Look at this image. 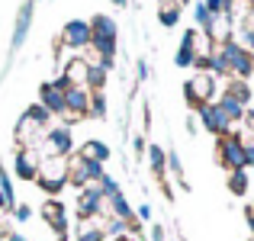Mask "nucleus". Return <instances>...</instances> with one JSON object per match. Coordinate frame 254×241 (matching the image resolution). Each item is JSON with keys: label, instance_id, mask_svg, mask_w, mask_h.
<instances>
[{"label": "nucleus", "instance_id": "obj_16", "mask_svg": "<svg viewBox=\"0 0 254 241\" xmlns=\"http://www.w3.org/2000/svg\"><path fill=\"white\" fill-rule=\"evenodd\" d=\"M216 106L222 110V116L229 119L232 125H235V122H242V119H245V113H248V106H245V103H238L235 97H229V93H219V97H216Z\"/></svg>", "mask_w": 254, "mask_h": 241}, {"label": "nucleus", "instance_id": "obj_2", "mask_svg": "<svg viewBox=\"0 0 254 241\" xmlns=\"http://www.w3.org/2000/svg\"><path fill=\"white\" fill-rule=\"evenodd\" d=\"M216 52L225 58V64H229V77L248 80L254 74V52H248L238 39H225V42H219Z\"/></svg>", "mask_w": 254, "mask_h": 241}, {"label": "nucleus", "instance_id": "obj_33", "mask_svg": "<svg viewBox=\"0 0 254 241\" xmlns=\"http://www.w3.org/2000/svg\"><path fill=\"white\" fill-rule=\"evenodd\" d=\"M97 186H100V193H103L106 199H110V196H116V193H123V190H119V183H116V180L110 177V174H103V177H100V183H97Z\"/></svg>", "mask_w": 254, "mask_h": 241}, {"label": "nucleus", "instance_id": "obj_10", "mask_svg": "<svg viewBox=\"0 0 254 241\" xmlns=\"http://www.w3.org/2000/svg\"><path fill=\"white\" fill-rule=\"evenodd\" d=\"M196 113H199V122H203V129L209 132V135L222 138V135H229V132H232V122L222 116V110L216 106V100H212V103H203Z\"/></svg>", "mask_w": 254, "mask_h": 241}, {"label": "nucleus", "instance_id": "obj_38", "mask_svg": "<svg viewBox=\"0 0 254 241\" xmlns=\"http://www.w3.org/2000/svg\"><path fill=\"white\" fill-rule=\"evenodd\" d=\"M168 167H171L174 174H177V177L184 174V167H180V155H177V151H168Z\"/></svg>", "mask_w": 254, "mask_h": 241}, {"label": "nucleus", "instance_id": "obj_8", "mask_svg": "<svg viewBox=\"0 0 254 241\" xmlns=\"http://www.w3.org/2000/svg\"><path fill=\"white\" fill-rule=\"evenodd\" d=\"M100 216H106V196L100 193L97 183H90V186H84L81 196H77V219H81V222H90V219H100Z\"/></svg>", "mask_w": 254, "mask_h": 241}, {"label": "nucleus", "instance_id": "obj_13", "mask_svg": "<svg viewBox=\"0 0 254 241\" xmlns=\"http://www.w3.org/2000/svg\"><path fill=\"white\" fill-rule=\"evenodd\" d=\"M39 167H42V155H39L36 148H19L16 151V164H13V171H16L19 180H36Z\"/></svg>", "mask_w": 254, "mask_h": 241}, {"label": "nucleus", "instance_id": "obj_45", "mask_svg": "<svg viewBox=\"0 0 254 241\" xmlns=\"http://www.w3.org/2000/svg\"><path fill=\"white\" fill-rule=\"evenodd\" d=\"M6 241H29V238L19 235V232H10V235H6Z\"/></svg>", "mask_w": 254, "mask_h": 241}, {"label": "nucleus", "instance_id": "obj_27", "mask_svg": "<svg viewBox=\"0 0 254 241\" xmlns=\"http://www.w3.org/2000/svg\"><path fill=\"white\" fill-rule=\"evenodd\" d=\"M158 19H161V26H177L180 23V3H171V0H164L161 10H158Z\"/></svg>", "mask_w": 254, "mask_h": 241}, {"label": "nucleus", "instance_id": "obj_18", "mask_svg": "<svg viewBox=\"0 0 254 241\" xmlns=\"http://www.w3.org/2000/svg\"><path fill=\"white\" fill-rule=\"evenodd\" d=\"M87 58H71L68 64H64V80H68L71 87H87Z\"/></svg>", "mask_w": 254, "mask_h": 241}, {"label": "nucleus", "instance_id": "obj_7", "mask_svg": "<svg viewBox=\"0 0 254 241\" xmlns=\"http://www.w3.org/2000/svg\"><path fill=\"white\" fill-rule=\"evenodd\" d=\"M184 97L187 103L193 106V110H199L203 103H212V97H219V84L212 74H206V71H199L196 77H190L184 84Z\"/></svg>", "mask_w": 254, "mask_h": 241}, {"label": "nucleus", "instance_id": "obj_32", "mask_svg": "<svg viewBox=\"0 0 254 241\" xmlns=\"http://www.w3.org/2000/svg\"><path fill=\"white\" fill-rule=\"evenodd\" d=\"M193 61H196V52H193V49H184V45H180L177 55H174V64H177V68H193Z\"/></svg>", "mask_w": 254, "mask_h": 241}, {"label": "nucleus", "instance_id": "obj_35", "mask_svg": "<svg viewBox=\"0 0 254 241\" xmlns=\"http://www.w3.org/2000/svg\"><path fill=\"white\" fill-rule=\"evenodd\" d=\"M196 39H199V32H196V29H187V32H184V39H180V45H184V49L199 52V42H196Z\"/></svg>", "mask_w": 254, "mask_h": 241}, {"label": "nucleus", "instance_id": "obj_9", "mask_svg": "<svg viewBox=\"0 0 254 241\" xmlns=\"http://www.w3.org/2000/svg\"><path fill=\"white\" fill-rule=\"evenodd\" d=\"M62 45L71 52L90 49V19H68L62 29Z\"/></svg>", "mask_w": 254, "mask_h": 241}, {"label": "nucleus", "instance_id": "obj_48", "mask_svg": "<svg viewBox=\"0 0 254 241\" xmlns=\"http://www.w3.org/2000/svg\"><path fill=\"white\" fill-rule=\"evenodd\" d=\"M180 3H193V0H180Z\"/></svg>", "mask_w": 254, "mask_h": 241}, {"label": "nucleus", "instance_id": "obj_36", "mask_svg": "<svg viewBox=\"0 0 254 241\" xmlns=\"http://www.w3.org/2000/svg\"><path fill=\"white\" fill-rule=\"evenodd\" d=\"M29 216H32V209L26 203H16V206H13V219H16V222H26Z\"/></svg>", "mask_w": 254, "mask_h": 241}, {"label": "nucleus", "instance_id": "obj_5", "mask_svg": "<svg viewBox=\"0 0 254 241\" xmlns=\"http://www.w3.org/2000/svg\"><path fill=\"white\" fill-rule=\"evenodd\" d=\"M103 174L106 171H103L100 161L81 158V155H71V161H68V183L77 186V190H84V186H90V183H100Z\"/></svg>", "mask_w": 254, "mask_h": 241}, {"label": "nucleus", "instance_id": "obj_47", "mask_svg": "<svg viewBox=\"0 0 254 241\" xmlns=\"http://www.w3.org/2000/svg\"><path fill=\"white\" fill-rule=\"evenodd\" d=\"M110 3H113V6H126V3H129V0H110Z\"/></svg>", "mask_w": 254, "mask_h": 241}, {"label": "nucleus", "instance_id": "obj_44", "mask_svg": "<svg viewBox=\"0 0 254 241\" xmlns=\"http://www.w3.org/2000/svg\"><path fill=\"white\" fill-rule=\"evenodd\" d=\"M145 77H148V64L138 61V80H145Z\"/></svg>", "mask_w": 254, "mask_h": 241}, {"label": "nucleus", "instance_id": "obj_22", "mask_svg": "<svg viewBox=\"0 0 254 241\" xmlns=\"http://www.w3.org/2000/svg\"><path fill=\"white\" fill-rule=\"evenodd\" d=\"M148 167L155 177H164V171H168V151L161 145H148Z\"/></svg>", "mask_w": 254, "mask_h": 241}, {"label": "nucleus", "instance_id": "obj_15", "mask_svg": "<svg viewBox=\"0 0 254 241\" xmlns=\"http://www.w3.org/2000/svg\"><path fill=\"white\" fill-rule=\"evenodd\" d=\"M29 26H32V0H26V3L19 6L16 26H13V39H10V49H13V52H16L19 45L26 42V36H29Z\"/></svg>", "mask_w": 254, "mask_h": 241}, {"label": "nucleus", "instance_id": "obj_25", "mask_svg": "<svg viewBox=\"0 0 254 241\" xmlns=\"http://www.w3.org/2000/svg\"><path fill=\"white\" fill-rule=\"evenodd\" d=\"M106 74H110V71H106L100 61H90L87 64V90H103Z\"/></svg>", "mask_w": 254, "mask_h": 241}, {"label": "nucleus", "instance_id": "obj_1", "mask_svg": "<svg viewBox=\"0 0 254 241\" xmlns=\"http://www.w3.org/2000/svg\"><path fill=\"white\" fill-rule=\"evenodd\" d=\"M116 42H119L116 19L106 13H97L90 19V49H97V58H116Z\"/></svg>", "mask_w": 254, "mask_h": 241}, {"label": "nucleus", "instance_id": "obj_40", "mask_svg": "<svg viewBox=\"0 0 254 241\" xmlns=\"http://www.w3.org/2000/svg\"><path fill=\"white\" fill-rule=\"evenodd\" d=\"M135 219L148 222V219H151V206H148V203H145V206H138V209H135Z\"/></svg>", "mask_w": 254, "mask_h": 241}, {"label": "nucleus", "instance_id": "obj_23", "mask_svg": "<svg viewBox=\"0 0 254 241\" xmlns=\"http://www.w3.org/2000/svg\"><path fill=\"white\" fill-rule=\"evenodd\" d=\"M13 206H16V196H13V180H10V174L0 167V209L13 212Z\"/></svg>", "mask_w": 254, "mask_h": 241}, {"label": "nucleus", "instance_id": "obj_30", "mask_svg": "<svg viewBox=\"0 0 254 241\" xmlns=\"http://www.w3.org/2000/svg\"><path fill=\"white\" fill-rule=\"evenodd\" d=\"M193 19H196V26H199L203 32L209 29V23H212V13H209V6H206L203 0H199V3L193 6Z\"/></svg>", "mask_w": 254, "mask_h": 241}, {"label": "nucleus", "instance_id": "obj_12", "mask_svg": "<svg viewBox=\"0 0 254 241\" xmlns=\"http://www.w3.org/2000/svg\"><path fill=\"white\" fill-rule=\"evenodd\" d=\"M39 103L45 106V110L52 113V116H64V90L58 87V80H45L42 87H39Z\"/></svg>", "mask_w": 254, "mask_h": 241}, {"label": "nucleus", "instance_id": "obj_43", "mask_svg": "<svg viewBox=\"0 0 254 241\" xmlns=\"http://www.w3.org/2000/svg\"><path fill=\"white\" fill-rule=\"evenodd\" d=\"M245 219H248V229H251V235H254V209H251V206L245 209Z\"/></svg>", "mask_w": 254, "mask_h": 241}, {"label": "nucleus", "instance_id": "obj_4", "mask_svg": "<svg viewBox=\"0 0 254 241\" xmlns=\"http://www.w3.org/2000/svg\"><path fill=\"white\" fill-rule=\"evenodd\" d=\"M36 151L45 155V158H71V151H74V135H71L68 125H49Z\"/></svg>", "mask_w": 254, "mask_h": 241}, {"label": "nucleus", "instance_id": "obj_14", "mask_svg": "<svg viewBox=\"0 0 254 241\" xmlns=\"http://www.w3.org/2000/svg\"><path fill=\"white\" fill-rule=\"evenodd\" d=\"M64 110L74 119L90 116V90H87V87H68V90H64Z\"/></svg>", "mask_w": 254, "mask_h": 241}, {"label": "nucleus", "instance_id": "obj_19", "mask_svg": "<svg viewBox=\"0 0 254 241\" xmlns=\"http://www.w3.org/2000/svg\"><path fill=\"white\" fill-rule=\"evenodd\" d=\"M106 206H110V216L123 219L126 225H132V222H135V209L129 206V199H126L123 193H116V196H110V199H106Z\"/></svg>", "mask_w": 254, "mask_h": 241}, {"label": "nucleus", "instance_id": "obj_11", "mask_svg": "<svg viewBox=\"0 0 254 241\" xmlns=\"http://www.w3.org/2000/svg\"><path fill=\"white\" fill-rule=\"evenodd\" d=\"M42 219L52 225V232H55L58 238H68V229H71V222H68V209H64L58 199H45V206H42Z\"/></svg>", "mask_w": 254, "mask_h": 241}, {"label": "nucleus", "instance_id": "obj_20", "mask_svg": "<svg viewBox=\"0 0 254 241\" xmlns=\"http://www.w3.org/2000/svg\"><path fill=\"white\" fill-rule=\"evenodd\" d=\"M81 158H90V161H100V164H106L110 161V145L106 142H97V138H90V142L81 145V151H77Z\"/></svg>", "mask_w": 254, "mask_h": 241}, {"label": "nucleus", "instance_id": "obj_39", "mask_svg": "<svg viewBox=\"0 0 254 241\" xmlns=\"http://www.w3.org/2000/svg\"><path fill=\"white\" fill-rule=\"evenodd\" d=\"M245 164L254 167V138H251V142H245Z\"/></svg>", "mask_w": 254, "mask_h": 241}, {"label": "nucleus", "instance_id": "obj_26", "mask_svg": "<svg viewBox=\"0 0 254 241\" xmlns=\"http://www.w3.org/2000/svg\"><path fill=\"white\" fill-rule=\"evenodd\" d=\"M106 232L103 225L97 222V219H90V222H81V229H77V241H103Z\"/></svg>", "mask_w": 254, "mask_h": 241}, {"label": "nucleus", "instance_id": "obj_41", "mask_svg": "<svg viewBox=\"0 0 254 241\" xmlns=\"http://www.w3.org/2000/svg\"><path fill=\"white\" fill-rule=\"evenodd\" d=\"M242 122H245V129H248V135H254V110L245 113V119H242Z\"/></svg>", "mask_w": 254, "mask_h": 241}, {"label": "nucleus", "instance_id": "obj_46", "mask_svg": "<svg viewBox=\"0 0 254 241\" xmlns=\"http://www.w3.org/2000/svg\"><path fill=\"white\" fill-rule=\"evenodd\" d=\"M116 241H135V235H119Z\"/></svg>", "mask_w": 254, "mask_h": 241}, {"label": "nucleus", "instance_id": "obj_42", "mask_svg": "<svg viewBox=\"0 0 254 241\" xmlns=\"http://www.w3.org/2000/svg\"><path fill=\"white\" fill-rule=\"evenodd\" d=\"M164 238H168V235H164V229H161V225H155V229H151V241H164Z\"/></svg>", "mask_w": 254, "mask_h": 241}, {"label": "nucleus", "instance_id": "obj_29", "mask_svg": "<svg viewBox=\"0 0 254 241\" xmlns=\"http://www.w3.org/2000/svg\"><path fill=\"white\" fill-rule=\"evenodd\" d=\"M90 116L106 119V93L103 90H90Z\"/></svg>", "mask_w": 254, "mask_h": 241}, {"label": "nucleus", "instance_id": "obj_28", "mask_svg": "<svg viewBox=\"0 0 254 241\" xmlns=\"http://www.w3.org/2000/svg\"><path fill=\"white\" fill-rule=\"evenodd\" d=\"M26 116H29L32 122L39 125V129H49V125H52V113L45 110L42 103H32V106H26Z\"/></svg>", "mask_w": 254, "mask_h": 241}, {"label": "nucleus", "instance_id": "obj_24", "mask_svg": "<svg viewBox=\"0 0 254 241\" xmlns=\"http://www.w3.org/2000/svg\"><path fill=\"white\" fill-rule=\"evenodd\" d=\"M229 193L232 196H245L248 193V186H251V177H248V171H229Z\"/></svg>", "mask_w": 254, "mask_h": 241}, {"label": "nucleus", "instance_id": "obj_31", "mask_svg": "<svg viewBox=\"0 0 254 241\" xmlns=\"http://www.w3.org/2000/svg\"><path fill=\"white\" fill-rule=\"evenodd\" d=\"M103 232H106L110 238H119V235H129V225H126L123 219L110 216V219H106V225H103Z\"/></svg>", "mask_w": 254, "mask_h": 241}, {"label": "nucleus", "instance_id": "obj_37", "mask_svg": "<svg viewBox=\"0 0 254 241\" xmlns=\"http://www.w3.org/2000/svg\"><path fill=\"white\" fill-rule=\"evenodd\" d=\"M242 45L248 52H254V29H251V26H245V23H242Z\"/></svg>", "mask_w": 254, "mask_h": 241}, {"label": "nucleus", "instance_id": "obj_34", "mask_svg": "<svg viewBox=\"0 0 254 241\" xmlns=\"http://www.w3.org/2000/svg\"><path fill=\"white\" fill-rule=\"evenodd\" d=\"M203 3L209 6V13H212V16H219V13H229L235 0H203Z\"/></svg>", "mask_w": 254, "mask_h": 241}, {"label": "nucleus", "instance_id": "obj_17", "mask_svg": "<svg viewBox=\"0 0 254 241\" xmlns=\"http://www.w3.org/2000/svg\"><path fill=\"white\" fill-rule=\"evenodd\" d=\"M209 42H225V39H232V16L229 13H219V16H212V23H209V29L203 32Z\"/></svg>", "mask_w": 254, "mask_h": 241}, {"label": "nucleus", "instance_id": "obj_3", "mask_svg": "<svg viewBox=\"0 0 254 241\" xmlns=\"http://www.w3.org/2000/svg\"><path fill=\"white\" fill-rule=\"evenodd\" d=\"M36 183L42 186V193L58 196V193L68 186V158H45L42 167H39Z\"/></svg>", "mask_w": 254, "mask_h": 241}, {"label": "nucleus", "instance_id": "obj_49", "mask_svg": "<svg viewBox=\"0 0 254 241\" xmlns=\"http://www.w3.org/2000/svg\"><path fill=\"white\" fill-rule=\"evenodd\" d=\"M251 209H254V203H251Z\"/></svg>", "mask_w": 254, "mask_h": 241}, {"label": "nucleus", "instance_id": "obj_6", "mask_svg": "<svg viewBox=\"0 0 254 241\" xmlns=\"http://www.w3.org/2000/svg\"><path fill=\"white\" fill-rule=\"evenodd\" d=\"M216 155L225 171H248V164H245V138L235 135V132H229V135H222L216 142Z\"/></svg>", "mask_w": 254, "mask_h": 241}, {"label": "nucleus", "instance_id": "obj_21", "mask_svg": "<svg viewBox=\"0 0 254 241\" xmlns=\"http://www.w3.org/2000/svg\"><path fill=\"white\" fill-rule=\"evenodd\" d=\"M222 93H229V97H235L238 103H245V106L251 103V84H248V80L229 77V84H225V90H222Z\"/></svg>", "mask_w": 254, "mask_h": 241}]
</instances>
